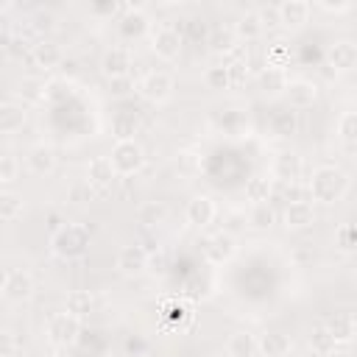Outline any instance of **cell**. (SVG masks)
<instances>
[{
    "label": "cell",
    "mask_w": 357,
    "mask_h": 357,
    "mask_svg": "<svg viewBox=\"0 0 357 357\" xmlns=\"http://www.w3.org/2000/svg\"><path fill=\"white\" fill-rule=\"evenodd\" d=\"M351 187V178L346 170H340L337 165H318L307 181V190H310V198L315 204H337L346 198Z\"/></svg>",
    "instance_id": "obj_1"
},
{
    "label": "cell",
    "mask_w": 357,
    "mask_h": 357,
    "mask_svg": "<svg viewBox=\"0 0 357 357\" xmlns=\"http://www.w3.org/2000/svg\"><path fill=\"white\" fill-rule=\"evenodd\" d=\"M50 251L61 259H81L89 251V229L84 223H64L50 234Z\"/></svg>",
    "instance_id": "obj_2"
},
{
    "label": "cell",
    "mask_w": 357,
    "mask_h": 357,
    "mask_svg": "<svg viewBox=\"0 0 357 357\" xmlns=\"http://www.w3.org/2000/svg\"><path fill=\"white\" fill-rule=\"evenodd\" d=\"M109 159H112L117 176H134L145 167V148L137 139H120L112 145Z\"/></svg>",
    "instance_id": "obj_3"
},
{
    "label": "cell",
    "mask_w": 357,
    "mask_h": 357,
    "mask_svg": "<svg viewBox=\"0 0 357 357\" xmlns=\"http://www.w3.org/2000/svg\"><path fill=\"white\" fill-rule=\"evenodd\" d=\"M173 89H176V81H173V75L165 73V70H151V73H145L142 81L137 84V92H139L148 103H153V106L167 103V100L173 98Z\"/></svg>",
    "instance_id": "obj_4"
},
{
    "label": "cell",
    "mask_w": 357,
    "mask_h": 357,
    "mask_svg": "<svg viewBox=\"0 0 357 357\" xmlns=\"http://www.w3.org/2000/svg\"><path fill=\"white\" fill-rule=\"evenodd\" d=\"M0 293L6 301L11 304H22L33 296V276L25 271V268H8L3 273V284H0Z\"/></svg>",
    "instance_id": "obj_5"
},
{
    "label": "cell",
    "mask_w": 357,
    "mask_h": 357,
    "mask_svg": "<svg viewBox=\"0 0 357 357\" xmlns=\"http://www.w3.org/2000/svg\"><path fill=\"white\" fill-rule=\"evenodd\" d=\"M45 332H47V340L50 343H56V346H73L78 340V335H81V321L73 318L70 312H56V315L47 318Z\"/></svg>",
    "instance_id": "obj_6"
},
{
    "label": "cell",
    "mask_w": 357,
    "mask_h": 357,
    "mask_svg": "<svg viewBox=\"0 0 357 357\" xmlns=\"http://www.w3.org/2000/svg\"><path fill=\"white\" fill-rule=\"evenodd\" d=\"M181 45H184V39H181V33H178L173 25H159V28L151 31V50H153L156 59H162V61L178 59Z\"/></svg>",
    "instance_id": "obj_7"
},
{
    "label": "cell",
    "mask_w": 357,
    "mask_h": 357,
    "mask_svg": "<svg viewBox=\"0 0 357 357\" xmlns=\"http://www.w3.org/2000/svg\"><path fill=\"white\" fill-rule=\"evenodd\" d=\"M148 262H151V257H148V251L142 248V245H137V243H131V245H123L120 251H117V257H114V268L123 273V276H142L145 271H148Z\"/></svg>",
    "instance_id": "obj_8"
},
{
    "label": "cell",
    "mask_w": 357,
    "mask_h": 357,
    "mask_svg": "<svg viewBox=\"0 0 357 357\" xmlns=\"http://www.w3.org/2000/svg\"><path fill=\"white\" fill-rule=\"evenodd\" d=\"M326 64L335 73H354L357 70V42L354 39H335L326 47Z\"/></svg>",
    "instance_id": "obj_9"
},
{
    "label": "cell",
    "mask_w": 357,
    "mask_h": 357,
    "mask_svg": "<svg viewBox=\"0 0 357 357\" xmlns=\"http://www.w3.org/2000/svg\"><path fill=\"white\" fill-rule=\"evenodd\" d=\"M131 64H134V56H131V50L126 45H114L100 56V73L109 81L112 78H126L131 73Z\"/></svg>",
    "instance_id": "obj_10"
},
{
    "label": "cell",
    "mask_w": 357,
    "mask_h": 357,
    "mask_svg": "<svg viewBox=\"0 0 357 357\" xmlns=\"http://www.w3.org/2000/svg\"><path fill=\"white\" fill-rule=\"evenodd\" d=\"M304 173V159L296 151H279L271 162V176L284 181V184H296Z\"/></svg>",
    "instance_id": "obj_11"
},
{
    "label": "cell",
    "mask_w": 357,
    "mask_h": 357,
    "mask_svg": "<svg viewBox=\"0 0 357 357\" xmlns=\"http://www.w3.org/2000/svg\"><path fill=\"white\" fill-rule=\"evenodd\" d=\"M215 201L206 195V192H198L187 201L184 206V220L192 226V229H206L212 220H215Z\"/></svg>",
    "instance_id": "obj_12"
},
{
    "label": "cell",
    "mask_w": 357,
    "mask_h": 357,
    "mask_svg": "<svg viewBox=\"0 0 357 357\" xmlns=\"http://www.w3.org/2000/svg\"><path fill=\"white\" fill-rule=\"evenodd\" d=\"M234 254H237V240L229 231H218V234H212V237L204 240V257L212 265H223Z\"/></svg>",
    "instance_id": "obj_13"
},
{
    "label": "cell",
    "mask_w": 357,
    "mask_h": 357,
    "mask_svg": "<svg viewBox=\"0 0 357 357\" xmlns=\"http://www.w3.org/2000/svg\"><path fill=\"white\" fill-rule=\"evenodd\" d=\"M117 178V170L112 165L109 156H95L89 165H86V184L95 190V192H106Z\"/></svg>",
    "instance_id": "obj_14"
},
{
    "label": "cell",
    "mask_w": 357,
    "mask_h": 357,
    "mask_svg": "<svg viewBox=\"0 0 357 357\" xmlns=\"http://www.w3.org/2000/svg\"><path fill=\"white\" fill-rule=\"evenodd\" d=\"M282 223H284V229H290V231H301V229H310L312 223H315V209H312V204L310 201H287V206H284V212H282Z\"/></svg>",
    "instance_id": "obj_15"
},
{
    "label": "cell",
    "mask_w": 357,
    "mask_h": 357,
    "mask_svg": "<svg viewBox=\"0 0 357 357\" xmlns=\"http://www.w3.org/2000/svg\"><path fill=\"white\" fill-rule=\"evenodd\" d=\"M312 6L307 0H284L279 3V25H284L287 31H298L310 22Z\"/></svg>",
    "instance_id": "obj_16"
},
{
    "label": "cell",
    "mask_w": 357,
    "mask_h": 357,
    "mask_svg": "<svg viewBox=\"0 0 357 357\" xmlns=\"http://www.w3.org/2000/svg\"><path fill=\"white\" fill-rule=\"evenodd\" d=\"M61 59H64L61 47H59L56 42H50V39H39V42L31 47V53H28V61H31L36 70H45V73L56 70V67L61 64Z\"/></svg>",
    "instance_id": "obj_17"
},
{
    "label": "cell",
    "mask_w": 357,
    "mask_h": 357,
    "mask_svg": "<svg viewBox=\"0 0 357 357\" xmlns=\"http://www.w3.org/2000/svg\"><path fill=\"white\" fill-rule=\"evenodd\" d=\"M284 100L290 109H310L318 100V84L310 78H296V81H290Z\"/></svg>",
    "instance_id": "obj_18"
},
{
    "label": "cell",
    "mask_w": 357,
    "mask_h": 357,
    "mask_svg": "<svg viewBox=\"0 0 357 357\" xmlns=\"http://www.w3.org/2000/svg\"><path fill=\"white\" fill-rule=\"evenodd\" d=\"M25 167L28 173L33 176H50L56 170V151L50 145H33L28 153H25Z\"/></svg>",
    "instance_id": "obj_19"
},
{
    "label": "cell",
    "mask_w": 357,
    "mask_h": 357,
    "mask_svg": "<svg viewBox=\"0 0 357 357\" xmlns=\"http://www.w3.org/2000/svg\"><path fill=\"white\" fill-rule=\"evenodd\" d=\"M257 346H259L262 357H284V354H290L293 340H290V335H284L279 329H268V332L257 335Z\"/></svg>",
    "instance_id": "obj_20"
},
{
    "label": "cell",
    "mask_w": 357,
    "mask_h": 357,
    "mask_svg": "<svg viewBox=\"0 0 357 357\" xmlns=\"http://www.w3.org/2000/svg\"><path fill=\"white\" fill-rule=\"evenodd\" d=\"M268 128L273 137H293L298 131V114L296 109H290L287 103L284 106H276L268 117Z\"/></svg>",
    "instance_id": "obj_21"
},
{
    "label": "cell",
    "mask_w": 357,
    "mask_h": 357,
    "mask_svg": "<svg viewBox=\"0 0 357 357\" xmlns=\"http://www.w3.org/2000/svg\"><path fill=\"white\" fill-rule=\"evenodd\" d=\"M226 354L229 357H257L259 346H257V335L248 329H237L229 335L226 340Z\"/></svg>",
    "instance_id": "obj_22"
},
{
    "label": "cell",
    "mask_w": 357,
    "mask_h": 357,
    "mask_svg": "<svg viewBox=\"0 0 357 357\" xmlns=\"http://www.w3.org/2000/svg\"><path fill=\"white\" fill-rule=\"evenodd\" d=\"M25 117L28 112L22 103H14V100L0 103V134H17L25 126Z\"/></svg>",
    "instance_id": "obj_23"
},
{
    "label": "cell",
    "mask_w": 357,
    "mask_h": 357,
    "mask_svg": "<svg viewBox=\"0 0 357 357\" xmlns=\"http://www.w3.org/2000/svg\"><path fill=\"white\" fill-rule=\"evenodd\" d=\"M231 31H234V36L243 39V42H254V39H259L262 31H265L259 11H243V14L237 17V22H234Z\"/></svg>",
    "instance_id": "obj_24"
},
{
    "label": "cell",
    "mask_w": 357,
    "mask_h": 357,
    "mask_svg": "<svg viewBox=\"0 0 357 357\" xmlns=\"http://www.w3.org/2000/svg\"><path fill=\"white\" fill-rule=\"evenodd\" d=\"M290 86V78H287V70H279V67H265L259 73V89L268 95V98H276V95H284Z\"/></svg>",
    "instance_id": "obj_25"
},
{
    "label": "cell",
    "mask_w": 357,
    "mask_h": 357,
    "mask_svg": "<svg viewBox=\"0 0 357 357\" xmlns=\"http://www.w3.org/2000/svg\"><path fill=\"white\" fill-rule=\"evenodd\" d=\"M271 192H273V178H268L265 173H254L251 178H245V201L251 206L268 204Z\"/></svg>",
    "instance_id": "obj_26"
},
{
    "label": "cell",
    "mask_w": 357,
    "mask_h": 357,
    "mask_svg": "<svg viewBox=\"0 0 357 357\" xmlns=\"http://www.w3.org/2000/svg\"><path fill=\"white\" fill-rule=\"evenodd\" d=\"M92 310H95V298H92L89 290H70V293H67V298H64V312H70L73 318L84 321V318L92 315Z\"/></svg>",
    "instance_id": "obj_27"
},
{
    "label": "cell",
    "mask_w": 357,
    "mask_h": 357,
    "mask_svg": "<svg viewBox=\"0 0 357 357\" xmlns=\"http://www.w3.org/2000/svg\"><path fill=\"white\" fill-rule=\"evenodd\" d=\"M326 329L332 332L335 343H349V340L357 335V324H354L351 312H335V315L326 321Z\"/></svg>",
    "instance_id": "obj_28"
},
{
    "label": "cell",
    "mask_w": 357,
    "mask_h": 357,
    "mask_svg": "<svg viewBox=\"0 0 357 357\" xmlns=\"http://www.w3.org/2000/svg\"><path fill=\"white\" fill-rule=\"evenodd\" d=\"M167 218V206L162 201H145L137 206V223H142L145 229H159Z\"/></svg>",
    "instance_id": "obj_29"
},
{
    "label": "cell",
    "mask_w": 357,
    "mask_h": 357,
    "mask_svg": "<svg viewBox=\"0 0 357 357\" xmlns=\"http://www.w3.org/2000/svg\"><path fill=\"white\" fill-rule=\"evenodd\" d=\"M17 95L28 103H42V100H47V84L36 75H25L17 81Z\"/></svg>",
    "instance_id": "obj_30"
},
{
    "label": "cell",
    "mask_w": 357,
    "mask_h": 357,
    "mask_svg": "<svg viewBox=\"0 0 357 357\" xmlns=\"http://www.w3.org/2000/svg\"><path fill=\"white\" fill-rule=\"evenodd\" d=\"M117 22H120V33L126 39H137V36H142L148 31V17L139 8H128Z\"/></svg>",
    "instance_id": "obj_31"
},
{
    "label": "cell",
    "mask_w": 357,
    "mask_h": 357,
    "mask_svg": "<svg viewBox=\"0 0 357 357\" xmlns=\"http://www.w3.org/2000/svg\"><path fill=\"white\" fill-rule=\"evenodd\" d=\"M22 209H25V201H22L20 192H14V190L0 192V218H3V223H14L22 215Z\"/></svg>",
    "instance_id": "obj_32"
},
{
    "label": "cell",
    "mask_w": 357,
    "mask_h": 357,
    "mask_svg": "<svg viewBox=\"0 0 357 357\" xmlns=\"http://www.w3.org/2000/svg\"><path fill=\"white\" fill-rule=\"evenodd\" d=\"M332 243H335L337 251H343V254H354V251H357V220L340 223V226L335 229Z\"/></svg>",
    "instance_id": "obj_33"
},
{
    "label": "cell",
    "mask_w": 357,
    "mask_h": 357,
    "mask_svg": "<svg viewBox=\"0 0 357 357\" xmlns=\"http://www.w3.org/2000/svg\"><path fill=\"white\" fill-rule=\"evenodd\" d=\"M204 84H206V89H212V92L229 89V86H231V70H229V64L206 67V70H204Z\"/></svg>",
    "instance_id": "obj_34"
},
{
    "label": "cell",
    "mask_w": 357,
    "mask_h": 357,
    "mask_svg": "<svg viewBox=\"0 0 357 357\" xmlns=\"http://www.w3.org/2000/svg\"><path fill=\"white\" fill-rule=\"evenodd\" d=\"M248 226L254 229V231H268L273 223H276V212H273V206L271 204H257V206H251L248 209Z\"/></svg>",
    "instance_id": "obj_35"
},
{
    "label": "cell",
    "mask_w": 357,
    "mask_h": 357,
    "mask_svg": "<svg viewBox=\"0 0 357 357\" xmlns=\"http://www.w3.org/2000/svg\"><path fill=\"white\" fill-rule=\"evenodd\" d=\"M112 134L120 139H134L137 134V112H117L112 117Z\"/></svg>",
    "instance_id": "obj_36"
},
{
    "label": "cell",
    "mask_w": 357,
    "mask_h": 357,
    "mask_svg": "<svg viewBox=\"0 0 357 357\" xmlns=\"http://www.w3.org/2000/svg\"><path fill=\"white\" fill-rule=\"evenodd\" d=\"M335 337H332V332L326 329V324H318V326H312V332H310V349L315 351V354H321V357H326V354H332L335 351Z\"/></svg>",
    "instance_id": "obj_37"
},
{
    "label": "cell",
    "mask_w": 357,
    "mask_h": 357,
    "mask_svg": "<svg viewBox=\"0 0 357 357\" xmlns=\"http://www.w3.org/2000/svg\"><path fill=\"white\" fill-rule=\"evenodd\" d=\"M265 67H279V70H284L287 64H290V45L284 42V39H276V42H271L268 45V50H265Z\"/></svg>",
    "instance_id": "obj_38"
},
{
    "label": "cell",
    "mask_w": 357,
    "mask_h": 357,
    "mask_svg": "<svg viewBox=\"0 0 357 357\" xmlns=\"http://www.w3.org/2000/svg\"><path fill=\"white\" fill-rule=\"evenodd\" d=\"M234 42H237L234 31H223V28H215L209 33V39H206L212 53H234Z\"/></svg>",
    "instance_id": "obj_39"
},
{
    "label": "cell",
    "mask_w": 357,
    "mask_h": 357,
    "mask_svg": "<svg viewBox=\"0 0 357 357\" xmlns=\"http://www.w3.org/2000/svg\"><path fill=\"white\" fill-rule=\"evenodd\" d=\"M28 22H31V28H33L36 33H50V31L56 28V14H53L50 8H36V11L28 17Z\"/></svg>",
    "instance_id": "obj_40"
},
{
    "label": "cell",
    "mask_w": 357,
    "mask_h": 357,
    "mask_svg": "<svg viewBox=\"0 0 357 357\" xmlns=\"http://www.w3.org/2000/svg\"><path fill=\"white\" fill-rule=\"evenodd\" d=\"M337 137L343 142H357V112H343L337 117Z\"/></svg>",
    "instance_id": "obj_41"
},
{
    "label": "cell",
    "mask_w": 357,
    "mask_h": 357,
    "mask_svg": "<svg viewBox=\"0 0 357 357\" xmlns=\"http://www.w3.org/2000/svg\"><path fill=\"white\" fill-rule=\"evenodd\" d=\"M17 173H20V162H17V156L14 153H3L0 156V181L3 184H11L14 178H17Z\"/></svg>",
    "instance_id": "obj_42"
},
{
    "label": "cell",
    "mask_w": 357,
    "mask_h": 357,
    "mask_svg": "<svg viewBox=\"0 0 357 357\" xmlns=\"http://www.w3.org/2000/svg\"><path fill=\"white\" fill-rule=\"evenodd\" d=\"M109 92H112V98H126V95H131V92H134L131 75H126V78H112V81H109Z\"/></svg>",
    "instance_id": "obj_43"
},
{
    "label": "cell",
    "mask_w": 357,
    "mask_h": 357,
    "mask_svg": "<svg viewBox=\"0 0 357 357\" xmlns=\"http://www.w3.org/2000/svg\"><path fill=\"white\" fill-rule=\"evenodd\" d=\"M259 17H262V25H265V28L279 25V6H265V8H259Z\"/></svg>",
    "instance_id": "obj_44"
},
{
    "label": "cell",
    "mask_w": 357,
    "mask_h": 357,
    "mask_svg": "<svg viewBox=\"0 0 357 357\" xmlns=\"http://www.w3.org/2000/svg\"><path fill=\"white\" fill-rule=\"evenodd\" d=\"M117 11V3H95V6H89V14H95V17H112Z\"/></svg>",
    "instance_id": "obj_45"
},
{
    "label": "cell",
    "mask_w": 357,
    "mask_h": 357,
    "mask_svg": "<svg viewBox=\"0 0 357 357\" xmlns=\"http://www.w3.org/2000/svg\"><path fill=\"white\" fill-rule=\"evenodd\" d=\"M293 259L296 262H307V259H315V254L307 251V248H298V251H293Z\"/></svg>",
    "instance_id": "obj_46"
},
{
    "label": "cell",
    "mask_w": 357,
    "mask_h": 357,
    "mask_svg": "<svg viewBox=\"0 0 357 357\" xmlns=\"http://www.w3.org/2000/svg\"><path fill=\"white\" fill-rule=\"evenodd\" d=\"M206 357H229V354H223V351H209Z\"/></svg>",
    "instance_id": "obj_47"
},
{
    "label": "cell",
    "mask_w": 357,
    "mask_h": 357,
    "mask_svg": "<svg viewBox=\"0 0 357 357\" xmlns=\"http://www.w3.org/2000/svg\"><path fill=\"white\" fill-rule=\"evenodd\" d=\"M351 318H354V324H357V304L351 307Z\"/></svg>",
    "instance_id": "obj_48"
},
{
    "label": "cell",
    "mask_w": 357,
    "mask_h": 357,
    "mask_svg": "<svg viewBox=\"0 0 357 357\" xmlns=\"http://www.w3.org/2000/svg\"><path fill=\"white\" fill-rule=\"evenodd\" d=\"M134 357H151V354H134Z\"/></svg>",
    "instance_id": "obj_49"
}]
</instances>
